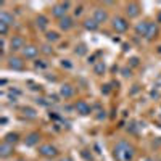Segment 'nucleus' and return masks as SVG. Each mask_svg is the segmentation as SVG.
<instances>
[{
  "mask_svg": "<svg viewBox=\"0 0 161 161\" xmlns=\"http://www.w3.org/2000/svg\"><path fill=\"white\" fill-rule=\"evenodd\" d=\"M113 156L116 161H132L134 156H136V150H134V147L129 142L119 140L113 147Z\"/></svg>",
  "mask_w": 161,
  "mask_h": 161,
  "instance_id": "obj_1",
  "label": "nucleus"
},
{
  "mask_svg": "<svg viewBox=\"0 0 161 161\" xmlns=\"http://www.w3.org/2000/svg\"><path fill=\"white\" fill-rule=\"evenodd\" d=\"M111 26H113V29L116 31V32H126L127 29H129V21L126 19V18H123V16H114L113 19H111Z\"/></svg>",
  "mask_w": 161,
  "mask_h": 161,
  "instance_id": "obj_2",
  "label": "nucleus"
},
{
  "mask_svg": "<svg viewBox=\"0 0 161 161\" xmlns=\"http://www.w3.org/2000/svg\"><path fill=\"white\" fill-rule=\"evenodd\" d=\"M68 8H69V3L68 2L57 3V5L52 7V15L55 16V18H58V19H61L64 16H68V15H66V13H68Z\"/></svg>",
  "mask_w": 161,
  "mask_h": 161,
  "instance_id": "obj_3",
  "label": "nucleus"
},
{
  "mask_svg": "<svg viewBox=\"0 0 161 161\" xmlns=\"http://www.w3.org/2000/svg\"><path fill=\"white\" fill-rule=\"evenodd\" d=\"M39 153L45 158H55L58 155V150H57V147H53L52 143H44V145L39 147Z\"/></svg>",
  "mask_w": 161,
  "mask_h": 161,
  "instance_id": "obj_4",
  "label": "nucleus"
},
{
  "mask_svg": "<svg viewBox=\"0 0 161 161\" xmlns=\"http://www.w3.org/2000/svg\"><path fill=\"white\" fill-rule=\"evenodd\" d=\"M74 110H76V113H79L80 116H87V114L92 113L90 105H89L86 100H79V102L74 105Z\"/></svg>",
  "mask_w": 161,
  "mask_h": 161,
  "instance_id": "obj_5",
  "label": "nucleus"
},
{
  "mask_svg": "<svg viewBox=\"0 0 161 161\" xmlns=\"http://www.w3.org/2000/svg\"><path fill=\"white\" fill-rule=\"evenodd\" d=\"M26 47V42L21 36H13L11 40H10V50L11 52H18V50H23Z\"/></svg>",
  "mask_w": 161,
  "mask_h": 161,
  "instance_id": "obj_6",
  "label": "nucleus"
},
{
  "mask_svg": "<svg viewBox=\"0 0 161 161\" xmlns=\"http://www.w3.org/2000/svg\"><path fill=\"white\" fill-rule=\"evenodd\" d=\"M126 15L129 18H137L140 15V5L137 2H129L126 5Z\"/></svg>",
  "mask_w": 161,
  "mask_h": 161,
  "instance_id": "obj_7",
  "label": "nucleus"
},
{
  "mask_svg": "<svg viewBox=\"0 0 161 161\" xmlns=\"http://www.w3.org/2000/svg\"><path fill=\"white\" fill-rule=\"evenodd\" d=\"M21 52H23V57H24V58H28V60H34V58L39 55L40 48H39V47H36V45H26Z\"/></svg>",
  "mask_w": 161,
  "mask_h": 161,
  "instance_id": "obj_8",
  "label": "nucleus"
},
{
  "mask_svg": "<svg viewBox=\"0 0 161 161\" xmlns=\"http://www.w3.org/2000/svg\"><path fill=\"white\" fill-rule=\"evenodd\" d=\"M74 87L71 86V84H63L61 87H60V97L61 98H64V100H68V98H71V97H74Z\"/></svg>",
  "mask_w": 161,
  "mask_h": 161,
  "instance_id": "obj_9",
  "label": "nucleus"
},
{
  "mask_svg": "<svg viewBox=\"0 0 161 161\" xmlns=\"http://www.w3.org/2000/svg\"><path fill=\"white\" fill-rule=\"evenodd\" d=\"M8 68L13 71H21L24 68V61L18 57H11V58H8Z\"/></svg>",
  "mask_w": 161,
  "mask_h": 161,
  "instance_id": "obj_10",
  "label": "nucleus"
},
{
  "mask_svg": "<svg viewBox=\"0 0 161 161\" xmlns=\"http://www.w3.org/2000/svg\"><path fill=\"white\" fill-rule=\"evenodd\" d=\"M92 18L95 19L98 24H102V23H105L106 19H108V13H106L105 8H95L93 10V16Z\"/></svg>",
  "mask_w": 161,
  "mask_h": 161,
  "instance_id": "obj_11",
  "label": "nucleus"
},
{
  "mask_svg": "<svg viewBox=\"0 0 161 161\" xmlns=\"http://www.w3.org/2000/svg\"><path fill=\"white\" fill-rule=\"evenodd\" d=\"M58 26H60V29L61 31H69V29H73V26H74V19L71 18V16H64V18H61L60 19V23H58Z\"/></svg>",
  "mask_w": 161,
  "mask_h": 161,
  "instance_id": "obj_12",
  "label": "nucleus"
},
{
  "mask_svg": "<svg viewBox=\"0 0 161 161\" xmlns=\"http://www.w3.org/2000/svg\"><path fill=\"white\" fill-rule=\"evenodd\" d=\"M36 26H37V29L39 31H45L48 28V18L44 16V15H39L36 18Z\"/></svg>",
  "mask_w": 161,
  "mask_h": 161,
  "instance_id": "obj_13",
  "label": "nucleus"
},
{
  "mask_svg": "<svg viewBox=\"0 0 161 161\" xmlns=\"http://www.w3.org/2000/svg\"><path fill=\"white\" fill-rule=\"evenodd\" d=\"M39 140H40V134L39 132H31L28 137H26V145L28 147H36L37 143H39Z\"/></svg>",
  "mask_w": 161,
  "mask_h": 161,
  "instance_id": "obj_14",
  "label": "nucleus"
},
{
  "mask_svg": "<svg viewBox=\"0 0 161 161\" xmlns=\"http://www.w3.org/2000/svg\"><path fill=\"white\" fill-rule=\"evenodd\" d=\"M148 28H150V21H140V23L136 26L137 36H143V37H145V34H147V31H148Z\"/></svg>",
  "mask_w": 161,
  "mask_h": 161,
  "instance_id": "obj_15",
  "label": "nucleus"
},
{
  "mask_svg": "<svg viewBox=\"0 0 161 161\" xmlns=\"http://www.w3.org/2000/svg\"><path fill=\"white\" fill-rule=\"evenodd\" d=\"M11 153H13V145H10L7 142H2V145H0V156L8 158Z\"/></svg>",
  "mask_w": 161,
  "mask_h": 161,
  "instance_id": "obj_16",
  "label": "nucleus"
},
{
  "mask_svg": "<svg viewBox=\"0 0 161 161\" xmlns=\"http://www.w3.org/2000/svg\"><path fill=\"white\" fill-rule=\"evenodd\" d=\"M0 23H5V24L11 26L13 23H15V16H13L11 13H8V11H2L0 13Z\"/></svg>",
  "mask_w": 161,
  "mask_h": 161,
  "instance_id": "obj_17",
  "label": "nucleus"
},
{
  "mask_svg": "<svg viewBox=\"0 0 161 161\" xmlns=\"http://www.w3.org/2000/svg\"><path fill=\"white\" fill-rule=\"evenodd\" d=\"M98 23L93 19V18H87L86 21H84V28L87 29V31H90V32H93V31H97L98 29Z\"/></svg>",
  "mask_w": 161,
  "mask_h": 161,
  "instance_id": "obj_18",
  "label": "nucleus"
},
{
  "mask_svg": "<svg viewBox=\"0 0 161 161\" xmlns=\"http://www.w3.org/2000/svg\"><path fill=\"white\" fill-rule=\"evenodd\" d=\"M156 34H158V26H156V23H150V28H148V31H147V34H145V39H147V40H153V39L156 37Z\"/></svg>",
  "mask_w": 161,
  "mask_h": 161,
  "instance_id": "obj_19",
  "label": "nucleus"
},
{
  "mask_svg": "<svg viewBox=\"0 0 161 161\" xmlns=\"http://www.w3.org/2000/svg\"><path fill=\"white\" fill-rule=\"evenodd\" d=\"M18 139H19L18 134H15V132H10V134H7V136H5L3 142H7V143H10V145H15V143L18 142Z\"/></svg>",
  "mask_w": 161,
  "mask_h": 161,
  "instance_id": "obj_20",
  "label": "nucleus"
},
{
  "mask_svg": "<svg viewBox=\"0 0 161 161\" xmlns=\"http://www.w3.org/2000/svg\"><path fill=\"white\" fill-rule=\"evenodd\" d=\"M45 37H47V42H57V40H60V34L58 32H55V31H48L47 34H45Z\"/></svg>",
  "mask_w": 161,
  "mask_h": 161,
  "instance_id": "obj_21",
  "label": "nucleus"
},
{
  "mask_svg": "<svg viewBox=\"0 0 161 161\" xmlns=\"http://www.w3.org/2000/svg\"><path fill=\"white\" fill-rule=\"evenodd\" d=\"M105 69H106V66H105V63L103 61H98L95 66H93V73H95V74H103L105 73Z\"/></svg>",
  "mask_w": 161,
  "mask_h": 161,
  "instance_id": "obj_22",
  "label": "nucleus"
},
{
  "mask_svg": "<svg viewBox=\"0 0 161 161\" xmlns=\"http://www.w3.org/2000/svg\"><path fill=\"white\" fill-rule=\"evenodd\" d=\"M23 114L24 116H28V118H31V119H34L37 114H36V110H32V108H23Z\"/></svg>",
  "mask_w": 161,
  "mask_h": 161,
  "instance_id": "obj_23",
  "label": "nucleus"
},
{
  "mask_svg": "<svg viewBox=\"0 0 161 161\" xmlns=\"http://www.w3.org/2000/svg\"><path fill=\"white\" fill-rule=\"evenodd\" d=\"M40 52L45 53V55H52V53H53V47H52L50 44H45V45L40 47Z\"/></svg>",
  "mask_w": 161,
  "mask_h": 161,
  "instance_id": "obj_24",
  "label": "nucleus"
},
{
  "mask_svg": "<svg viewBox=\"0 0 161 161\" xmlns=\"http://www.w3.org/2000/svg\"><path fill=\"white\" fill-rule=\"evenodd\" d=\"M8 31H10V26L5 23H0V36H7Z\"/></svg>",
  "mask_w": 161,
  "mask_h": 161,
  "instance_id": "obj_25",
  "label": "nucleus"
},
{
  "mask_svg": "<svg viewBox=\"0 0 161 161\" xmlns=\"http://www.w3.org/2000/svg\"><path fill=\"white\" fill-rule=\"evenodd\" d=\"M34 66H36L37 69H45V68H47V63H45L44 60H36V61H34Z\"/></svg>",
  "mask_w": 161,
  "mask_h": 161,
  "instance_id": "obj_26",
  "label": "nucleus"
},
{
  "mask_svg": "<svg viewBox=\"0 0 161 161\" xmlns=\"http://www.w3.org/2000/svg\"><path fill=\"white\" fill-rule=\"evenodd\" d=\"M86 53H87L86 45H79V47L76 48V55H86Z\"/></svg>",
  "mask_w": 161,
  "mask_h": 161,
  "instance_id": "obj_27",
  "label": "nucleus"
},
{
  "mask_svg": "<svg viewBox=\"0 0 161 161\" xmlns=\"http://www.w3.org/2000/svg\"><path fill=\"white\" fill-rule=\"evenodd\" d=\"M121 74H123L124 77H130L132 71H130V68H123V69H121Z\"/></svg>",
  "mask_w": 161,
  "mask_h": 161,
  "instance_id": "obj_28",
  "label": "nucleus"
},
{
  "mask_svg": "<svg viewBox=\"0 0 161 161\" xmlns=\"http://www.w3.org/2000/svg\"><path fill=\"white\" fill-rule=\"evenodd\" d=\"M61 66H63V68H66V69L73 68V64L69 63V60H61Z\"/></svg>",
  "mask_w": 161,
  "mask_h": 161,
  "instance_id": "obj_29",
  "label": "nucleus"
},
{
  "mask_svg": "<svg viewBox=\"0 0 161 161\" xmlns=\"http://www.w3.org/2000/svg\"><path fill=\"white\" fill-rule=\"evenodd\" d=\"M102 93H105V95H106V93H110V86H103L102 87Z\"/></svg>",
  "mask_w": 161,
  "mask_h": 161,
  "instance_id": "obj_30",
  "label": "nucleus"
},
{
  "mask_svg": "<svg viewBox=\"0 0 161 161\" xmlns=\"http://www.w3.org/2000/svg\"><path fill=\"white\" fill-rule=\"evenodd\" d=\"M80 13H82V7H80V5H79V7H77V8L74 10V15H76V16H79V15H80Z\"/></svg>",
  "mask_w": 161,
  "mask_h": 161,
  "instance_id": "obj_31",
  "label": "nucleus"
},
{
  "mask_svg": "<svg viewBox=\"0 0 161 161\" xmlns=\"http://www.w3.org/2000/svg\"><path fill=\"white\" fill-rule=\"evenodd\" d=\"M37 103L44 105V106H47V105H48V102H45V98H37Z\"/></svg>",
  "mask_w": 161,
  "mask_h": 161,
  "instance_id": "obj_32",
  "label": "nucleus"
},
{
  "mask_svg": "<svg viewBox=\"0 0 161 161\" xmlns=\"http://www.w3.org/2000/svg\"><path fill=\"white\" fill-rule=\"evenodd\" d=\"M130 64L132 66H137L139 64V58H130Z\"/></svg>",
  "mask_w": 161,
  "mask_h": 161,
  "instance_id": "obj_33",
  "label": "nucleus"
},
{
  "mask_svg": "<svg viewBox=\"0 0 161 161\" xmlns=\"http://www.w3.org/2000/svg\"><path fill=\"white\" fill-rule=\"evenodd\" d=\"M140 161H155L153 158H150V156H145V158H142Z\"/></svg>",
  "mask_w": 161,
  "mask_h": 161,
  "instance_id": "obj_34",
  "label": "nucleus"
},
{
  "mask_svg": "<svg viewBox=\"0 0 161 161\" xmlns=\"http://www.w3.org/2000/svg\"><path fill=\"white\" fill-rule=\"evenodd\" d=\"M60 161H73V158H69V156H64V158H61Z\"/></svg>",
  "mask_w": 161,
  "mask_h": 161,
  "instance_id": "obj_35",
  "label": "nucleus"
},
{
  "mask_svg": "<svg viewBox=\"0 0 161 161\" xmlns=\"http://www.w3.org/2000/svg\"><path fill=\"white\" fill-rule=\"evenodd\" d=\"M159 95V93L158 92H155V90H152V97H158Z\"/></svg>",
  "mask_w": 161,
  "mask_h": 161,
  "instance_id": "obj_36",
  "label": "nucleus"
},
{
  "mask_svg": "<svg viewBox=\"0 0 161 161\" xmlns=\"http://www.w3.org/2000/svg\"><path fill=\"white\" fill-rule=\"evenodd\" d=\"M158 52H159V53H161V47H159V50H158Z\"/></svg>",
  "mask_w": 161,
  "mask_h": 161,
  "instance_id": "obj_37",
  "label": "nucleus"
}]
</instances>
